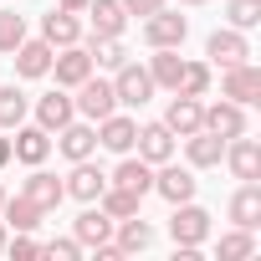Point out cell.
I'll list each match as a JSON object with an SVG mask.
<instances>
[{
    "label": "cell",
    "instance_id": "obj_1",
    "mask_svg": "<svg viewBox=\"0 0 261 261\" xmlns=\"http://www.w3.org/2000/svg\"><path fill=\"white\" fill-rule=\"evenodd\" d=\"M220 97H230V102H241V108L261 102V67H251V57L236 62V67H225V77H220Z\"/></svg>",
    "mask_w": 261,
    "mask_h": 261
},
{
    "label": "cell",
    "instance_id": "obj_2",
    "mask_svg": "<svg viewBox=\"0 0 261 261\" xmlns=\"http://www.w3.org/2000/svg\"><path fill=\"white\" fill-rule=\"evenodd\" d=\"M72 102H77V113H82L87 123H97V118H108V113L118 108V92H113V82H108V77H82Z\"/></svg>",
    "mask_w": 261,
    "mask_h": 261
},
{
    "label": "cell",
    "instance_id": "obj_3",
    "mask_svg": "<svg viewBox=\"0 0 261 261\" xmlns=\"http://www.w3.org/2000/svg\"><path fill=\"white\" fill-rule=\"evenodd\" d=\"M169 236H174V246H205V236H210V210H200L195 200L174 205V215H169Z\"/></svg>",
    "mask_w": 261,
    "mask_h": 261
},
{
    "label": "cell",
    "instance_id": "obj_4",
    "mask_svg": "<svg viewBox=\"0 0 261 261\" xmlns=\"http://www.w3.org/2000/svg\"><path fill=\"white\" fill-rule=\"evenodd\" d=\"M113 92H118V102H123V108H144V102L154 97V77H149V67L123 62V67L113 72Z\"/></svg>",
    "mask_w": 261,
    "mask_h": 261
},
{
    "label": "cell",
    "instance_id": "obj_5",
    "mask_svg": "<svg viewBox=\"0 0 261 261\" xmlns=\"http://www.w3.org/2000/svg\"><path fill=\"white\" fill-rule=\"evenodd\" d=\"M134 139H139V123L128 118V113H108V118H97V149H108V154H134Z\"/></svg>",
    "mask_w": 261,
    "mask_h": 261
},
{
    "label": "cell",
    "instance_id": "obj_6",
    "mask_svg": "<svg viewBox=\"0 0 261 261\" xmlns=\"http://www.w3.org/2000/svg\"><path fill=\"white\" fill-rule=\"evenodd\" d=\"M185 36H190V21L179 16V11H154V16H144V41L149 46H185Z\"/></svg>",
    "mask_w": 261,
    "mask_h": 261
},
{
    "label": "cell",
    "instance_id": "obj_7",
    "mask_svg": "<svg viewBox=\"0 0 261 261\" xmlns=\"http://www.w3.org/2000/svg\"><path fill=\"white\" fill-rule=\"evenodd\" d=\"M159 174H154V195H164L169 205H185V200H195V190H200V179H195V169H179V164H154Z\"/></svg>",
    "mask_w": 261,
    "mask_h": 261
},
{
    "label": "cell",
    "instance_id": "obj_8",
    "mask_svg": "<svg viewBox=\"0 0 261 261\" xmlns=\"http://www.w3.org/2000/svg\"><path fill=\"white\" fill-rule=\"evenodd\" d=\"M51 72H57V87H77L82 77H92V51H87L82 41H72V46H57V57H51Z\"/></svg>",
    "mask_w": 261,
    "mask_h": 261
},
{
    "label": "cell",
    "instance_id": "obj_9",
    "mask_svg": "<svg viewBox=\"0 0 261 261\" xmlns=\"http://www.w3.org/2000/svg\"><path fill=\"white\" fill-rule=\"evenodd\" d=\"M225 164H230V174L246 185V179H261V144L256 139H246V134H236V139H225V154H220Z\"/></svg>",
    "mask_w": 261,
    "mask_h": 261
},
{
    "label": "cell",
    "instance_id": "obj_10",
    "mask_svg": "<svg viewBox=\"0 0 261 261\" xmlns=\"http://www.w3.org/2000/svg\"><path fill=\"white\" fill-rule=\"evenodd\" d=\"M21 195H26V200H31V205H36V210L46 215V210H57V205L67 200V185H62L57 174H46L41 164H31V174H26V185H21Z\"/></svg>",
    "mask_w": 261,
    "mask_h": 261
},
{
    "label": "cell",
    "instance_id": "obj_11",
    "mask_svg": "<svg viewBox=\"0 0 261 261\" xmlns=\"http://www.w3.org/2000/svg\"><path fill=\"white\" fill-rule=\"evenodd\" d=\"M200 128H210L215 139H236V134H246V108L230 102V97H220V102H210L200 113Z\"/></svg>",
    "mask_w": 261,
    "mask_h": 261
},
{
    "label": "cell",
    "instance_id": "obj_12",
    "mask_svg": "<svg viewBox=\"0 0 261 261\" xmlns=\"http://www.w3.org/2000/svg\"><path fill=\"white\" fill-rule=\"evenodd\" d=\"M11 134H16V139H11V159H21V164H46V154H51V134H46L41 123H31V128L16 123Z\"/></svg>",
    "mask_w": 261,
    "mask_h": 261
},
{
    "label": "cell",
    "instance_id": "obj_13",
    "mask_svg": "<svg viewBox=\"0 0 261 261\" xmlns=\"http://www.w3.org/2000/svg\"><path fill=\"white\" fill-rule=\"evenodd\" d=\"M57 149L77 164V159H92L97 154V123H67V128H57Z\"/></svg>",
    "mask_w": 261,
    "mask_h": 261
},
{
    "label": "cell",
    "instance_id": "obj_14",
    "mask_svg": "<svg viewBox=\"0 0 261 261\" xmlns=\"http://www.w3.org/2000/svg\"><path fill=\"white\" fill-rule=\"evenodd\" d=\"M205 57H210L215 67H236V62H246V57H251V46H246V36H241L236 26H225V31H210Z\"/></svg>",
    "mask_w": 261,
    "mask_h": 261
},
{
    "label": "cell",
    "instance_id": "obj_15",
    "mask_svg": "<svg viewBox=\"0 0 261 261\" xmlns=\"http://www.w3.org/2000/svg\"><path fill=\"white\" fill-rule=\"evenodd\" d=\"M102 190H108V174H102L92 159H77V164H72V174H67V195H72V200H82V205H92Z\"/></svg>",
    "mask_w": 261,
    "mask_h": 261
},
{
    "label": "cell",
    "instance_id": "obj_16",
    "mask_svg": "<svg viewBox=\"0 0 261 261\" xmlns=\"http://www.w3.org/2000/svg\"><path fill=\"white\" fill-rule=\"evenodd\" d=\"M41 41H46L51 51H57V46H72V41H82V21H77L72 11H57V6H51V11L41 16Z\"/></svg>",
    "mask_w": 261,
    "mask_h": 261
},
{
    "label": "cell",
    "instance_id": "obj_17",
    "mask_svg": "<svg viewBox=\"0 0 261 261\" xmlns=\"http://www.w3.org/2000/svg\"><path fill=\"white\" fill-rule=\"evenodd\" d=\"M108 185H123V190H134L139 200L154 190V164H144V159H134V154H123L118 159V169L108 174Z\"/></svg>",
    "mask_w": 261,
    "mask_h": 261
},
{
    "label": "cell",
    "instance_id": "obj_18",
    "mask_svg": "<svg viewBox=\"0 0 261 261\" xmlns=\"http://www.w3.org/2000/svg\"><path fill=\"white\" fill-rule=\"evenodd\" d=\"M134 144H139V159H144V164H164V159H174V134H169L164 123H144Z\"/></svg>",
    "mask_w": 261,
    "mask_h": 261
},
{
    "label": "cell",
    "instance_id": "obj_19",
    "mask_svg": "<svg viewBox=\"0 0 261 261\" xmlns=\"http://www.w3.org/2000/svg\"><path fill=\"white\" fill-rule=\"evenodd\" d=\"M220 154H225V139H215L210 128H195V134L185 139V159H190V169H215Z\"/></svg>",
    "mask_w": 261,
    "mask_h": 261
},
{
    "label": "cell",
    "instance_id": "obj_20",
    "mask_svg": "<svg viewBox=\"0 0 261 261\" xmlns=\"http://www.w3.org/2000/svg\"><path fill=\"white\" fill-rule=\"evenodd\" d=\"M200 113H205V102H200V97L174 92V102H169V113H164V128H169V134H179V139H190L195 128H200Z\"/></svg>",
    "mask_w": 261,
    "mask_h": 261
},
{
    "label": "cell",
    "instance_id": "obj_21",
    "mask_svg": "<svg viewBox=\"0 0 261 261\" xmlns=\"http://www.w3.org/2000/svg\"><path fill=\"white\" fill-rule=\"evenodd\" d=\"M72 118H77V102H72V97H67L62 87H57V92H46V97L36 102V123L46 128V134H57V128H67Z\"/></svg>",
    "mask_w": 261,
    "mask_h": 261
},
{
    "label": "cell",
    "instance_id": "obj_22",
    "mask_svg": "<svg viewBox=\"0 0 261 261\" xmlns=\"http://www.w3.org/2000/svg\"><path fill=\"white\" fill-rule=\"evenodd\" d=\"M230 220H236L241 230H256V225H261V185H256V179H246V185L230 195Z\"/></svg>",
    "mask_w": 261,
    "mask_h": 261
},
{
    "label": "cell",
    "instance_id": "obj_23",
    "mask_svg": "<svg viewBox=\"0 0 261 261\" xmlns=\"http://www.w3.org/2000/svg\"><path fill=\"white\" fill-rule=\"evenodd\" d=\"M72 236L82 241V251H92V246H102V241H113V220L97 210V205H87L77 220H72Z\"/></svg>",
    "mask_w": 261,
    "mask_h": 261
},
{
    "label": "cell",
    "instance_id": "obj_24",
    "mask_svg": "<svg viewBox=\"0 0 261 261\" xmlns=\"http://www.w3.org/2000/svg\"><path fill=\"white\" fill-rule=\"evenodd\" d=\"M113 230H118V251L123 256H139V251H149L154 246V230H149V220L144 215H128V220H113Z\"/></svg>",
    "mask_w": 261,
    "mask_h": 261
},
{
    "label": "cell",
    "instance_id": "obj_25",
    "mask_svg": "<svg viewBox=\"0 0 261 261\" xmlns=\"http://www.w3.org/2000/svg\"><path fill=\"white\" fill-rule=\"evenodd\" d=\"M87 21H92V36H123L128 11L118 0H87Z\"/></svg>",
    "mask_w": 261,
    "mask_h": 261
},
{
    "label": "cell",
    "instance_id": "obj_26",
    "mask_svg": "<svg viewBox=\"0 0 261 261\" xmlns=\"http://www.w3.org/2000/svg\"><path fill=\"white\" fill-rule=\"evenodd\" d=\"M51 57H57V51H51L46 41H21V46L11 51V62H16L21 77H46V72H51Z\"/></svg>",
    "mask_w": 261,
    "mask_h": 261
},
{
    "label": "cell",
    "instance_id": "obj_27",
    "mask_svg": "<svg viewBox=\"0 0 261 261\" xmlns=\"http://www.w3.org/2000/svg\"><path fill=\"white\" fill-rule=\"evenodd\" d=\"M179 72H185V57H179V46H154V62H149V77H154V87H179Z\"/></svg>",
    "mask_w": 261,
    "mask_h": 261
},
{
    "label": "cell",
    "instance_id": "obj_28",
    "mask_svg": "<svg viewBox=\"0 0 261 261\" xmlns=\"http://www.w3.org/2000/svg\"><path fill=\"white\" fill-rule=\"evenodd\" d=\"M92 205H97L108 220H128V215H139V205H144V200H139L134 190H123V185H108V190H102Z\"/></svg>",
    "mask_w": 261,
    "mask_h": 261
},
{
    "label": "cell",
    "instance_id": "obj_29",
    "mask_svg": "<svg viewBox=\"0 0 261 261\" xmlns=\"http://www.w3.org/2000/svg\"><path fill=\"white\" fill-rule=\"evenodd\" d=\"M0 220H6V230H36L41 225V210L26 195H6V200H0Z\"/></svg>",
    "mask_w": 261,
    "mask_h": 261
},
{
    "label": "cell",
    "instance_id": "obj_30",
    "mask_svg": "<svg viewBox=\"0 0 261 261\" xmlns=\"http://www.w3.org/2000/svg\"><path fill=\"white\" fill-rule=\"evenodd\" d=\"M92 67H108V72H118L123 62H128V46H123V36H92Z\"/></svg>",
    "mask_w": 261,
    "mask_h": 261
},
{
    "label": "cell",
    "instance_id": "obj_31",
    "mask_svg": "<svg viewBox=\"0 0 261 261\" xmlns=\"http://www.w3.org/2000/svg\"><path fill=\"white\" fill-rule=\"evenodd\" d=\"M26 113H31V97H26V92L0 87V128H6V134H11L16 123H26Z\"/></svg>",
    "mask_w": 261,
    "mask_h": 261
},
{
    "label": "cell",
    "instance_id": "obj_32",
    "mask_svg": "<svg viewBox=\"0 0 261 261\" xmlns=\"http://www.w3.org/2000/svg\"><path fill=\"white\" fill-rule=\"evenodd\" d=\"M215 251H220V261H246V256H256V236L236 225V230H225V236H220V246H215Z\"/></svg>",
    "mask_w": 261,
    "mask_h": 261
},
{
    "label": "cell",
    "instance_id": "obj_33",
    "mask_svg": "<svg viewBox=\"0 0 261 261\" xmlns=\"http://www.w3.org/2000/svg\"><path fill=\"white\" fill-rule=\"evenodd\" d=\"M174 92H185V97H205V92H210V67H205V62H185Z\"/></svg>",
    "mask_w": 261,
    "mask_h": 261
},
{
    "label": "cell",
    "instance_id": "obj_34",
    "mask_svg": "<svg viewBox=\"0 0 261 261\" xmlns=\"http://www.w3.org/2000/svg\"><path fill=\"white\" fill-rule=\"evenodd\" d=\"M21 41H26V21H21L16 11H0V51L11 57V51H16Z\"/></svg>",
    "mask_w": 261,
    "mask_h": 261
},
{
    "label": "cell",
    "instance_id": "obj_35",
    "mask_svg": "<svg viewBox=\"0 0 261 261\" xmlns=\"http://www.w3.org/2000/svg\"><path fill=\"white\" fill-rule=\"evenodd\" d=\"M230 26L236 31H251V26H261V0H230Z\"/></svg>",
    "mask_w": 261,
    "mask_h": 261
},
{
    "label": "cell",
    "instance_id": "obj_36",
    "mask_svg": "<svg viewBox=\"0 0 261 261\" xmlns=\"http://www.w3.org/2000/svg\"><path fill=\"white\" fill-rule=\"evenodd\" d=\"M41 256H51V261H77V256H82V241H77V236H57V241L41 246Z\"/></svg>",
    "mask_w": 261,
    "mask_h": 261
},
{
    "label": "cell",
    "instance_id": "obj_37",
    "mask_svg": "<svg viewBox=\"0 0 261 261\" xmlns=\"http://www.w3.org/2000/svg\"><path fill=\"white\" fill-rule=\"evenodd\" d=\"M6 251L16 261H31V256H41V241H31V230H16V241H6Z\"/></svg>",
    "mask_w": 261,
    "mask_h": 261
},
{
    "label": "cell",
    "instance_id": "obj_38",
    "mask_svg": "<svg viewBox=\"0 0 261 261\" xmlns=\"http://www.w3.org/2000/svg\"><path fill=\"white\" fill-rule=\"evenodd\" d=\"M118 6H123L128 16H154V11L164 6V0H118Z\"/></svg>",
    "mask_w": 261,
    "mask_h": 261
},
{
    "label": "cell",
    "instance_id": "obj_39",
    "mask_svg": "<svg viewBox=\"0 0 261 261\" xmlns=\"http://www.w3.org/2000/svg\"><path fill=\"white\" fill-rule=\"evenodd\" d=\"M57 11H72L77 16V11H87V0H57Z\"/></svg>",
    "mask_w": 261,
    "mask_h": 261
},
{
    "label": "cell",
    "instance_id": "obj_40",
    "mask_svg": "<svg viewBox=\"0 0 261 261\" xmlns=\"http://www.w3.org/2000/svg\"><path fill=\"white\" fill-rule=\"evenodd\" d=\"M11 164V139H0V169Z\"/></svg>",
    "mask_w": 261,
    "mask_h": 261
},
{
    "label": "cell",
    "instance_id": "obj_41",
    "mask_svg": "<svg viewBox=\"0 0 261 261\" xmlns=\"http://www.w3.org/2000/svg\"><path fill=\"white\" fill-rule=\"evenodd\" d=\"M6 241H11V236H6V220H0V251H6Z\"/></svg>",
    "mask_w": 261,
    "mask_h": 261
},
{
    "label": "cell",
    "instance_id": "obj_42",
    "mask_svg": "<svg viewBox=\"0 0 261 261\" xmlns=\"http://www.w3.org/2000/svg\"><path fill=\"white\" fill-rule=\"evenodd\" d=\"M185 6H205V0H185Z\"/></svg>",
    "mask_w": 261,
    "mask_h": 261
},
{
    "label": "cell",
    "instance_id": "obj_43",
    "mask_svg": "<svg viewBox=\"0 0 261 261\" xmlns=\"http://www.w3.org/2000/svg\"><path fill=\"white\" fill-rule=\"evenodd\" d=\"M0 200H6V190H0Z\"/></svg>",
    "mask_w": 261,
    "mask_h": 261
}]
</instances>
